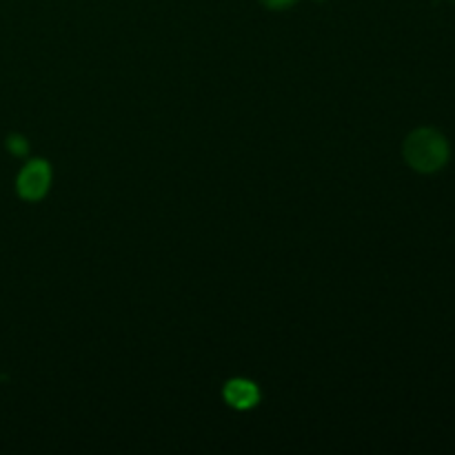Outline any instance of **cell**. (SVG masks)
<instances>
[{"instance_id":"cell-4","label":"cell","mask_w":455,"mask_h":455,"mask_svg":"<svg viewBox=\"0 0 455 455\" xmlns=\"http://www.w3.org/2000/svg\"><path fill=\"white\" fill-rule=\"evenodd\" d=\"M7 149L12 151L13 156H25L27 149H29V142L20 136V133H12L7 138Z\"/></svg>"},{"instance_id":"cell-3","label":"cell","mask_w":455,"mask_h":455,"mask_svg":"<svg viewBox=\"0 0 455 455\" xmlns=\"http://www.w3.org/2000/svg\"><path fill=\"white\" fill-rule=\"evenodd\" d=\"M225 400L229 407L234 409H251L256 407L258 400H260V391L253 385L251 380H244V378H235L225 385Z\"/></svg>"},{"instance_id":"cell-2","label":"cell","mask_w":455,"mask_h":455,"mask_svg":"<svg viewBox=\"0 0 455 455\" xmlns=\"http://www.w3.org/2000/svg\"><path fill=\"white\" fill-rule=\"evenodd\" d=\"M49 187H52V164L47 160H31L18 173L16 191L22 200H29V203L43 200L47 196Z\"/></svg>"},{"instance_id":"cell-5","label":"cell","mask_w":455,"mask_h":455,"mask_svg":"<svg viewBox=\"0 0 455 455\" xmlns=\"http://www.w3.org/2000/svg\"><path fill=\"white\" fill-rule=\"evenodd\" d=\"M260 3L265 4V7L275 9V12H280V9H289V7H293V4H296L298 0H260Z\"/></svg>"},{"instance_id":"cell-1","label":"cell","mask_w":455,"mask_h":455,"mask_svg":"<svg viewBox=\"0 0 455 455\" xmlns=\"http://www.w3.org/2000/svg\"><path fill=\"white\" fill-rule=\"evenodd\" d=\"M404 160L418 173H435L449 163L451 147L447 138L434 127H420L411 132L403 147Z\"/></svg>"}]
</instances>
